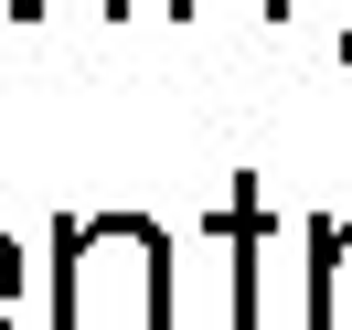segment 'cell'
<instances>
[{"instance_id":"6da1fadb","label":"cell","mask_w":352,"mask_h":330,"mask_svg":"<svg viewBox=\"0 0 352 330\" xmlns=\"http://www.w3.org/2000/svg\"><path fill=\"white\" fill-rule=\"evenodd\" d=\"M54 330H171V235L150 213H65Z\"/></svg>"},{"instance_id":"7a4b0ae2","label":"cell","mask_w":352,"mask_h":330,"mask_svg":"<svg viewBox=\"0 0 352 330\" xmlns=\"http://www.w3.org/2000/svg\"><path fill=\"white\" fill-rule=\"evenodd\" d=\"M214 235L235 245V330H331V266L352 245V213H309L299 245H278V213L235 192Z\"/></svg>"},{"instance_id":"3957f363","label":"cell","mask_w":352,"mask_h":330,"mask_svg":"<svg viewBox=\"0 0 352 330\" xmlns=\"http://www.w3.org/2000/svg\"><path fill=\"white\" fill-rule=\"evenodd\" d=\"M288 22V0H171V22Z\"/></svg>"},{"instance_id":"277c9868","label":"cell","mask_w":352,"mask_h":330,"mask_svg":"<svg viewBox=\"0 0 352 330\" xmlns=\"http://www.w3.org/2000/svg\"><path fill=\"white\" fill-rule=\"evenodd\" d=\"M0 330H22V245L0 235Z\"/></svg>"},{"instance_id":"5b68a950","label":"cell","mask_w":352,"mask_h":330,"mask_svg":"<svg viewBox=\"0 0 352 330\" xmlns=\"http://www.w3.org/2000/svg\"><path fill=\"white\" fill-rule=\"evenodd\" d=\"M342 64H352V0H342Z\"/></svg>"}]
</instances>
